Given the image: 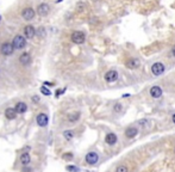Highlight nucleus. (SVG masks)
Returning a JSON list of instances; mask_svg holds the SVG:
<instances>
[{
	"mask_svg": "<svg viewBox=\"0 0 175 172\" xmlns=\"http://www.w3.org/2000/svg\"><path fill=\"white\" fill-rule=\"evenodd\" d=\"M19 61H21V64L24 65V66L29 65V64H30V61H31L30 54H29V53H23V54L21 55V57H19Z\"/></svg>",
	"mask_w": 175,
	"mask_h": 172,
	"instance_id": "16",
	"label": "nucleus"
},
{
	"mask_svg": "<svg viewBox=\"0 0 175 172\" xmlns=\"http://www.w3.org/2000/svg\"><path fill=\"white\" fill-rule=\"evenodd\" d=\"M137 134H138V129L136 127H129V128H126L125 131H124V135L128 139H133V137L137 136Z\"/></svg>",
	"mask_w": 175,
	"mask_h": 172,
	"instance_id": "10",
	"label": "nucleus"
},
{
	"mask_svg": "<svg viewBox=\"0 0 175 172\" xmlns=\"http://www.w3.org/2000/svg\"><path fill=\"white\" fill-rule=\"evenodd\" d=\"M116 172H129V169L126 167L125 165H119L118 167L116 169Z\"/></svg>",
	"mask_w": 175,
	"mask_h": 172,
	"instance_id": "21",
	"label": "nucleus"
},
{
	"mask_svg": "<svg viewBox=\"0 0 175 172\" xmlns=\"http://www.w3.org/2000/svg\"><path fill=\"white\" fill-rule=\"evenodd\" d=\"M32 102H40V97H37V96H35V97H32Z\"/></svg>",
	"mask_w": 175,
	"mask_h": 172,
	"instance_id": "28",
	"label": "nucleus"
},
{
	"mask_svg": "<svg viewBox=\"0 0 175 172\" xmlns=\"http://www.w3.org/2000/svg\"><path fill=\"white\" fill-rule=\"evenodd\" d=\"M164 69H166V67H164L163 64L161 62H155L152 66H151V73L154 75H161L163 72H164Z\"/></svg>",
	"mask_w": 175,
	"mask_h": 172,
	"instance_id": "3",
	"label": "nucleus"
},
{
	"mask_svg": "<svg viewBox=\"0 0 175 172\" xmlns=\"http://www.w3.org/2000/svg\"><path fill=\"white\" fill-rule=\"evenodd\" d=\"M0 22H1V16H0Z\"/></svg>",
	"mask_w": 175,
	"mask_h": 172,
	"instance_id": "32",
	"label": "nucleus"
},
{
	"mask_svg": "<svg viewBox=\"0 0 175 172\" xmlns=\"http://www.w3.org/2000/svg\"><path fill=\"white\" fill-rule=\"evenodd\" d=\"M38 34H40V36L42 37L44 35V28H40V30H38Z\"/></svg>",
	"mask_w": 175,
	"mask_h": 172,
	"instance_id": "27",
	"label": "nucleus"
},
{
	"mask_svg": "<svg viewBox=\"0 0 175 172\" xmlns=\"http://www.w3.org/2000/svg\"><path fill=\"white\" fill-rule=\"evenodd\" d=\"M0 50H1V54L5 55V56H8V55H11L13 53V46L11 43H8V42H4L1 44V47H0Z\"/></svg>",
	"mask_w": 175,
	"mask_h": 172,
	"instance_id": "5",
	"label": "nucleus"
},
{
	"mask_svg": "<svg viewBox=\"0 0 175 172\" xmlns=\"http://www.w3.org/2000/svg\"><path fill=\"white\" fill-rule=\"evenodd\" d=\"M172 54L175 56V46H174V47H173V49H172Z\"/></svg>",
	"mask_w": 175,
	"mask_h": 172,
	"instance_id": "30",
	"label": "nucleus"
},
{
	"mask_svg": "<svg viewBox=\"0 0 175 172\" xmlns=\"http://www.w3.org/2000/svg\"><path fill=\"white\" fill-rule=\"evenodd\" d=\"M14 109L17 111V114H23V113H25V111L27 110V105L25 103H23V102H19V103H17V105H16Z\"/></svg>",
	"mask_w": 175,
	"mask_h": 172,
	"instance_id": "17",
	"label": "nucleus"
},
{
	"mask_svg": "<svg viewBox=\"0 0 175 172\" xmlns=\"http://www.w3.org/2000/svg\"><path fill=\"white\" fill-rule=\"evenodd\" d=\"M105 141H106V144H107L109 146H113V145L117 144L118 137H117V135L114 133H109V134H106V136H105Z\"/></svg>",
	"mask_w": 175,
	"mask_h": 172,
	"instance_id": "12",
	"label": "nucleus"
},
{
	"mask_svg": "<svg viewBox=\"0 0 175 172\" xmlns=\"http://www.w3.org/2000/svg\"><path fill=\"white\" fill-rule=\"evenodd\" d=\"M117 79H118V72H117V70L111 69V70H109V72H106L105 80L107 83H114V82H117Z\"/></svg>",
	"mask_w": 175,
	"mask_h": 172,
	"instance_id": "7",
	"label": "nucleus"
},
{
	"mask_svg": "<svg viewBox=\"0 0 175 172\" xmlns=\"http://www.w3.org/2000/svg\"><path fill=\"white\" fill-rule=\"evenodd\" d=\"M25 43H26V39L21 36V35H17L14 38H13V42H12V46L14 49H23L25 47Z\"/></svg>",
	"mask_w": 175,
	"mask_h": 172,
	"instance_id": "2",
	"label": "nucleus"
},
{
	"mask_svg": "<svg viewBox=\"0 0 175 172\" xmlns=\"http://www.w3.org/2000/svg\"><path fill=\"white\" fill-rule=\"evenodd\" d=\"M48 121H49V118H48V115L46 114H38L37 116V124L40 127H46L48 126Z\"/></svg>",
	"mask_w": 175,
	"mask_h": 172,
	"instance_id": "11",
	"label": "nucleus"
},
{
	"mask_svg": "<svg viewBox=\"0 0 175 172\" xmlns=\"http://www.w3.org/2000/svg\"><path fill=\"white\" fill-rule=\"evenodd\" d=\"M63 136L66 140H72L74 137V131L73 130H64L63 131Z\"/></svg>",
	"mask_w": 175,
	"mask_h": 172,
	"instance_id": "20",
	"label": "nucleus"
},
{
	"mask_svg": "<svg viewBox=\"0 0 175 172\" xmlns=\"http://www.w3.org/2000/svg\"><path fill=\"white\" fill-rule=\"evenodd\" d=\"M22 17H23V19H25V21H31V19L35 17L33 8H31V7L24 8L23 11H22Z\"/></svg>",
	"mask_w": 175,
	"mask_h": 172,
	"instance_id": "9",
	"label": "nucleus"
},
{
	"mask_svg": "<svg viewBox=\"0 0 175 172\" xmlns=\"http://www.w3.org/2000/svg\"><path fill=\"white\" fill-rule=\"evenodd\" d=\"M24 35L26 38H32L36 35V30L32 25H26L24 28Z\"/></svg>",
	"mask_w": 175,
	"mask_h": 172,
	"instance_id": "13",
	"label": "nucleus"
},
{
	"mask_svg": "<svg viewBox=\"0 0 175 172\" xmlns=\"http://www.w3.org/2000/svg\"><path fill=\"white\" fill-rule=\"evenodd\" d=\"M150 96H151L152 98H155V99L160 98V97L162 96V88H161L160 86H152V87L150 88Z\"/></svg>",
	"mask_w": 175,
	"mask_h": 172,
	"instance_id": "14",
	"label": "nucleus"
},
{
	"mask_svg": "<svg viewBox=\"0 0 175 172\" xmlns=\"http://www.w3.org/2000/svg\"><path fill=\"white\" fill-rule=\"evenodd\" d=\"M130 96H131L130 93H125V95H123V97H124V98H128V97H130Z\"/></svg>",
	"mask_w": 175,
	"mask_h": 172,
	"instance_id": "29",
	"label": "nucleus"
},
{
	"mask_svg": "<svg viewBox=\"0 0 175 172\" xmlns=\"http://www.w3.org/2000/svg\"><path fill=\"white\" fill-rule=\"evenodd\" d=\"M174 152H175V147H174Z\"/></svg>",
	"mask_w": 175,
	"mask_h": 172,
	"instance_id": "33",
	"label": "nucleus"
},
{
	"mask_svg": "<svg viewBox=\"0 0 175 172\" xmlns=\"http://www.w3.org/2000/svg\"><path fill=\"white\" fill-rule=\"evenodd\" d=\"M122 110H123V105L120 103L114 104V106H113V111H114V113H120Z\"/></svg>",
	"mask_w": 175,
	"mask_h": 172,
	"instance_id": "22",
	"label": "nucleus"
},
{
	"mask_svg": "<svg viewBox=\"0 0 175 172\" xmlns=\"http://www.w3.org/2000/svg\"><path fill=\"white\" fill-rule=\"evenodd\" d=\"M63 159H73V154L72 153H64L63 154Z\"/></svg>",
	"mask_w": 175,
	"mask_h": 172,
	"instance_id": "25",
	"label": "nucleus"
},
{
	"mask_svg": "<svg viewBox=\"0 0 175 172\" xmlns=\"http://www.w3.org/2000/svg\"><path fill=\"white\" fill-rule=\"evenodd\" d=\"M141 65V61L138 59H136V57H130L129 60H126V62H125V66L128 67L129 69H135V68H138Z\"/></svg>",
	"mask_w": 175,
	"mask_h": 172,
	"instance_id": "8",
	"label": "nucleus"
},
{
	"mask_svg": "<svg viewBox=\"0 0 175 172\" xmlns=\"http://www.w3.org/2000/svg\"><path fill=\"white\" fill-rule=\"evenodd\" d=\"M30 160H31V158H30V154H29V153H23V154H22V157H21V163H22L23 165H29V164H30Z\"/></svg>",
	"mask_w": 175,
	"mask_h": 172,
	"instance_id": "18",
	"label": "nucleus"
},
{
	"mask_svg": "<svg viewBox=\"0 0 175 172\" xmlns=\"http://www.w3.org/2000/svg\"><path fill=\"white\" fill-rule=\"evenodd\" d=\"M41 92H42L43 95H45V96H50V95H51L50 90H48V88H46V87H44V86H42V87H41Z\"/></svg>",
	"mask_w": 175,
	"mask_h": 172,
	"instance_id": "23",
	"label": "nucleus"
},
{
	"mask_svg": "<svg viewBox=\"0 0 175 172\" xmlns=\"http://www.w3.org/2000/svg\"><path fill=\"white\" fill-rule=\"evenodd\" d=\"M49 11H50V6L48 5V4H45V3L40 4V5H38V7H37V13L40 15L41 17L48 16V15H49Z\"/></svg>",
	"mask_w": 175,
	"mask_h": 172,
	"instance_id": "6",
	"label": "nucleus"
},
{
	"mask_svg": "<svg viewBox=\"0 0 175 172\" xmlns=\"http://www.w3.org/2000/svg\"><path fill=\"white\" fill-rule=\"evenodd\" d=\"M172 120H173V122H174V124H175V114H173V116H172Z\"/></svg>",
	"mask_w": 175,
	"mask_h": 172,
	"instance_id": "31",
	"label": "nucleus"
},
{
	"mask_svg": "<svg viewBox=\"0 0 175 172\" xmlns=\"http://www.w3.org/2000/svg\"><path fill=\"white\" fill-rule=\"evenodd\" d=\"M5 116L7 120H14L17 116V111L14 108H7L5 110Z\"/></svg>",
	"mask_w": 175,
	"mask_h": 172,
	"instance_id": "15",
	"label": "nucleus"
},
{
	"mask_svg": "<svg viewBox=\"0 0 175 172\" xmlns=\"http://www.w3.org/2000/svg\"><path fill=\"white\" fill-rule=\"evenodd\" d=\"M79 118H80V113H74V114H70L69 116H68L69 122H76Z\"/></svg>",
	"mask_w": 175,
	"mask_h": 172,
	"instance_id": "19",
	"label": "nucleus"
},
{
	"mask_svg": "<svg viewBox=\"0 0 175 172\" xmlns=\"http://www.w3.org/2000/svg\"><path fill=\"white\" fill-rule=\"evenodd\" d=\"M67 170L70 171V172H79V169H77L76 166H73V165H68V166H67Z\"/></svg>",
	"mask_w": 175,
	"mask_h": 172,
	"instance_id": "24",
	"label": "nucleus"
},
{
	"mask_svg": "<svg viewBox=\"0 0 175 172\" xmlns=\"http://www.w3.org/2000/svg\"><path fill=\"white\" fill-rule=\"evenodd\" d=\"M70 38H72V41H73L75 44H82V43L85 42V39H86L85 34H83L82 31H74V32L72 34Z\"/></svg>",
	"mask_w": 175,
	"mask_h": 172,
	"instance_id": "1",
	"label": "nucleus"
},
{
	"mask_svg": "<svg viewBox=\"0 0 175 172\" xmlns=\"http://www.w3.org/2000/svg\"><path fill=\"white\" fill-rule=\"evenodd\" d=\"M86 163L87 164H90V165H94L98 163V160H99V155L98 153H95V152H88V153L86 154Z\"/></svg>",
	"mask_w": 175,
	"mask_h": 172,
	"instance_id": "4",
	"label": "nucleus"
},
{
	"mask_svg": "<svg viewBox=\"0 0 175 172\" xmlns=\"http://www.w3.org/2000/svg\"><path fill=\"white\" fill-rule=\"evenodd\" d=\"M82 7H85L83 4H82V3H79V4H77V11L81 12V11H82Z\"/></svg>",
	"mask_w": 175,
	"mask_h": 172,
	"instance_id": "26",
	"label": "nucleus"
}]
</instances>
